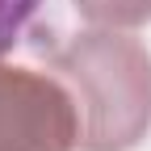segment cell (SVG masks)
Wrapping results in <instances>:
<instances>
[{
  "label": "cell",
  "instance_id": "cell-1",
  "mask_svg": "<svg viewBox=\"0 0 151 151\" xmlns=\"http://www.w3.org/2000/svg\"><path fill=\"white\" fill-rule=\"evenodd\" d=\"M34 9V0H0V42H9L21 25V17Z\"/></svg>",
  "mask_w": 151,
  "mask_h": 151
}]
</instances>
